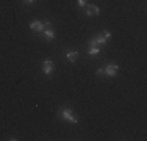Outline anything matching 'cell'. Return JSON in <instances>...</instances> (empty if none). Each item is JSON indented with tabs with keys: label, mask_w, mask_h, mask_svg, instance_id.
<instances>
[{
	"label": "cell",
	"mask_w": 147,
	"mask_h": 141,
	"mask_svg": "<svg viewBox=\"0 0 147 141\" xmlns=\"http://www.w3.org/2000/svg\"><path fill=\"white\" fill-rule=\"evenodd\" d=\"M66 58H67L71 63H75V60L78 58V52H77V50H71V52H67Z\"/></svg>",
	"instance_id": "9c48e42d"
},
{
	"label": "cell",
	"mask_w": 147,
	"mask_h": 141,
	"mask_svg": "<svg viewBox=\"0 0 147 141\" xmlns=\"http://www.w3.org/2000/svg\"><path fill=\"white\" fill-rule=\"evenodd\" d=\"M117 70H119V66L116 64V63H110V64H107L103 68V75H107V77H116Z\"/></svg>",
	"instance_id": "7a4b0ae2"
},
{
	"label": "cell",
	"mask_w": 147,
	"mask_h": 141,
	"mask_svg": "<svg viewBox=\"0 0 147 141\" xmlns=\"http://www.w3.org/2000/svg\"><path fill=\"white\" fill-rule=\"evenodd\" d=\"M42 33H44V36H45L47 41H53L55 39V31L52 30V27H45L42 30Z\"/></svg>",
	"instance_id": "52a82bcc"
},
{
	"label": "cell",
	"mask_w": 147,
	"mask_h": 141,
	"mask_svg": "<svg viewBox=\"0 0 147 141\" xmlns=\"http://www.w3.org/2000/svg\"><path fill=\"white\" fill-rule=\"evenodd\" d=\"M42 72L45 75H50L52 72H53V63H52V60H44L42 61Z\"/></svg>",
	"instance_id": "5b68a950"
},
{
	"label": "cell",
	"mask_w": 147,
	"mask_h": 141,
	"mask_svg": "<svg viewBox=\"0 0 147 141\" xmlns=\"http://www.w3.org/2000/svg\"><path fill=\"white\" fill-rule=\"evenodd\" d=\"M77 3H78V5L82 6V8H85V6L88 5V3H86V0H77Z\"/></svg>",
	"instance_id": "30bf717a"
},
{
	"label": "cell",
	"mask_w": 147,
	"mask_h": 141,
	"mask_svg": "<svg viewBox=\"0 0 147 141\" xmlns=\"http://www.w3.org/2000/svg\"><path fill=\"white\" fill-rule=\"evenodd\" d=\"M59 116H61L63 119H66V121L72 122V124H77V122H78V118H77V116L74 115V111L69 110V108H63V110H59Z\"/></svg>",
	"instance_id": "6da1fadb"
},
{
	"label": "cell",
	"mask_w": 147,
	"mask_h": 141,
	"mask_svg": "<svg viewBox=\"0 0 147 141\" xmlns=\"http://www.w3.org/2000/svg\"><path fill=\"white\" fill-rule=\"evenodd\" d=\"M103 36L107 38V39H110V38H111V31H108V30H107V31H103Z\"/></svg>",
	"instance_id": "8fae6325"
},
{
	"label": "cell",
	"mask_w": 147,
	"mask_h": 141,
	"mask_svg": "<svg viewBox=\"0 0 147 141\" xmlns=\"http://www.w3.org/2000/svg\"><path fill=\"white\" fill-rule=\"evenodd\" d=\"M99 54H100V47H99V45H89V47H88V55L96 56Z\"/></svg>",
	"instance_id": "ba28073f"
},
{
	"label": "cell",
	"mask_w": 147,
	"mask_h": 141,
	"mask_svg": "<svg viewBox=\"0 0 147 141\" xmlns=\"http://www.w3.org/2000/svg\"><path fill=\"white\" fill-rule=\"evenodd\" d=\"M36 0H24V3H27V5H31V3H34Z\"/></svg>",
	"instance_id": "4fadbf2b"
},
{
	"label": "cell",
	"mask_w": 147,
	"mask_h": 141,
	"mask_svg": "<svg viewBox=\"0 0 147 141\" xmlns=\"http://www.w3.org/2000/svg\"><path fill=\"white\" fill-rule=\"evenodd\" d=\"M85 14L88 17L91 16H97V14H100V8L97 5H86L85 6Z\"/></svg>",
	"instance_id": "3957f363"
},
{
	"label": "cell",
	"mask_w": 147,
	"mask_h": 141,
	"mask_svg": "<svg viewBox=\"0 0 147 141\" xmlns=\"http://www.w3.org/2000/svg\"><path fill=\"white\" fill-rule=\"evenodd\" d=\"M107 41H108V39L103 36V35H99V36H94L92 39H89L88 47H89V45H99V47H100V45H103Z\"/></svg>",
	"instance_id": "277c9868"
},
{
	"label": "cell",
	"mask_w": 147,
	"mask_h": 141,
	"mask_svg": "<svg viewBox=\"0 0 147 141\" xmlns=\"http://www.w3.org/2000/svg\"><path fill=\"white\" fill-rule=\"evenodd\" d=\"M44 28H45V25L41 20H33V22L30 24V30H33V31H42Z\"/></svg>",
	"instance_id": "8992f818"
},
{
	"label": "cell",
	"mask_w": 147,
	"mask_h": 141,
	"mask_svg": "<svg viewBox=\"0 0 147 141\" xmlns=\"http://www.w3.org/2000/svg\"><path fill=\"white\" fill-rule=\"evenodd\" d=\"M96 74H97V75H103V68L97 69V70H96Z\"/></svg>",
	"instance_id": "7c38bea8"
}]
</instances>
